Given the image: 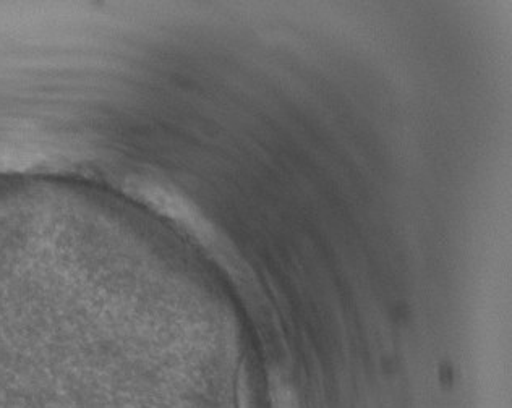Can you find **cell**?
<instances>
[{"instance_id": "6da1fadb", "label": "cell", "mask_w": 512, "mask_h": 408, "mask_svg": "<svg viewBox=\"0 0 512 408\" xmlns=\"http://www.w3.org/2000/svg\"><path fill=\"white\" fill-rule=\"evenodd\" d=\"M271 408H299V400L295 392L287 384H274L273 397H271Z\"/></svg>"}]
</instances>
